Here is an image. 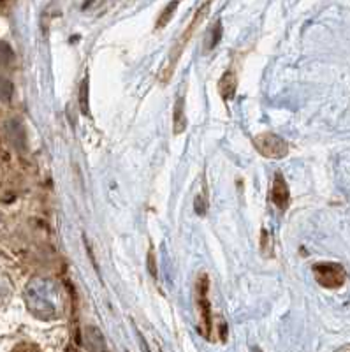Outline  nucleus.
I'll use <instances>...</instances> for the list:
<instances>
[{"label":"nucleus","instance_id":"obj_1","mask_svg":"<svg viewBox=\"0 0 350 352\" xmlns=\"http://www.w3.org/2000/svg\"><path fill=\"white\" fill-rule=\"evenodd\" d=\"M210 280H208L206 273H201L197 282H195V305L199 310V326L201 331L206 338H210L211 333V303L208 298V291H210Z\"/></svg>","mask_w":350,"mask_h":352},{"label":"nucleus","instance_id":"obj_2","mask_svg":"<svg viewBox=\"0 0 350 352\" xmlns=\"http://www.w3.org/2000/svg\"><path fill=\"white\" fill-rule=\"evenodd\" d=\"M254 146L266 159L278 160L289 153V144L275 132H263L254 138Z\"/></svg>","mask_w":350,"mask_h":352},{"label":"nucleus","instance_id":"obj_3","mask_svg":"<svg viewBox=\"0 0 350 352\" xmlns=\"http://www.w3.org/2000/svg\"><path fill=\"white\" fill-rule=\"evenodd\" d=\"M315 280L326 289H336L343 285L347 278V273L343 266L336 263H320L314 266Z\"/></svg>","mask_w":350,"mask_h":352},{"label":"nucleus","instance_id":"obj_4","mask_svg":"<svg viewBox=\"0 0 350 352\" xmlns=\"http://www.w3.org/2000/svg\"><path fill=\"white\" fill-rule=\"evenodd\" d=\"M271 201L275 204L276 208L285 212L291 204V190H289V185H287L285 178H283L282 173H276L275 180H273V187H271Z\"/></svg>","mask_w":350,"mask_h":352},{"label":"nucleus","instance_id":"obj_5","mask_svg":"<svg viewBox=\"0 0 350 352\" xmlns=\"http://www.w3.org/2000/svg\"><path fill=\"white\" fill-rule=\"evenodd\" d=\"M187 129V116H185V97L179 96L176 97L175 111H173V131L175 134H184Z\"/></svg>","mask_w":350,"mask_h":352},{"label":"nucleus","instance_id":"obj_6","mask_svg":"<svg viewBox=\"0 0 350 352\" xmlns=\"http://www.w3.org/2000/svg\"><path fill=\"white\" fill-rule=\"evenodd\" d=\"M236 87H238V85H236L234 74H232V72H226L219 83V94L222 96L226 104L227 102H231L232 97L236 96Z\"/></svg>","mask_w":350,"mask_h":352},{"label":"nucleus","instance_id":"obj_7","mask_svg":"<svg viewBox=\"0 0 350 352\" xmlns=\"http://www.w3.org/2000/svg\"><path fill=\"white\" fill-rule=\"evenodd\" d=\"M148 273H150L153 278L157 280V259H155V252H153V248L148 250Z\"/></svg>","mask_w":350,"mask_h":352},{"label":"nucleus","instance_id":"obj_8","mask_svg":"<svg viewBox=\"0 0 350 352\" xmlns=\"http://www.w3.org/2000/svg\"><path fill=\"white\" fill-rule=\"evenodd\" d=\"M81 92H83V97L80 99L81 106H83V113L85 115H90V111H88V78H85L83 85H81Z\"/></svg>","mask_w":350,"mask_h":352},{"label":"nucleus","instance_id":"obj_9","mask_svg":"<svg viewBox=\"0 0 350 352\" xmlns=\"http://www.w3.org/2000/svg\"><path fill=\"white\" fill-rule=\"evenodd\" d=\"M14 352H37V351L36 349L30 347V345H20V347H18Z\"/></svg>","mask_w":350,"mask_h":352},{"label":"nucleus","instance_id":"obj_10","mask_svg":"<svg viewBox=\"0 0 350 352\" xmlns=\"http://www.w3.org/2000/svg\"><path fill=\"white\" fill-rule=\"evenodd\" d=\"M255 352H261V351H259V349H255Z\"/></svg>","mask_w":350,"mask_h":352}]
</instances>
